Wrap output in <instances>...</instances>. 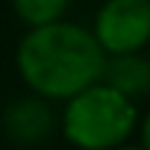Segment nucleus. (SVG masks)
I'll return each mask as SVG.
<instances>
[{
  "instance_id": "obj_1",
  "label": "nucleus",
  "mask_w": 150,
  "mask_h": 150,
  "mask_svg": "<svg viewBox=\"0 0 150 150\" xmlns=\"http://www.w3.org/2000/svg\"><path fill=\"white\" fill-rule=\"evenodd\" d=\"M106 53L91 30L80 24H50L30 30L18 44V71L27 88L44 100H71L100 83Z\"/></svg>"
},
{
  "instance_id": "obj_2",
  "label": "nucleus",
  "mask_w": 150,
  "mask_h": 150,
  "mask_svg": "<svg viewBox=\"0 0 150 150\" xmlns=\"http://www.w3.org/2000/svg\"><path fill=\"white\" fill-rule=\"evenodd\" d=\"M135 106L115 88L94 83L65 100L62 132L80 150H115L135 129Z\"/></svg>"
},
{
  "instance_id": "obj_3",
  "label": "nucleus",
  "mask_w": 150,
  "mask_h": 150,
  "mask_svg": "<svg viewBox=\"0 0 150 150\" xmlns=\"http://www.w3.org/2000/svg\"><path fill=\"white\" fill-rule=\"evenodd\" d=\"M91 35L106 56L138 53L150 41V0H106Z\"/></svg>"
},
{
  "instance_id": "obj_4",
  "label": "nucleus",
  "mask_w": 150,
  "mask_h": 150,
  "mask_svg": "<svg viewBox=\"0 0 150 150\" xmlns=\"http://www.w3.org/2000/svg\"><path fill=\"white\" fill-rule=\"evenodd\" d=\"M53 127H56V115H53L50 100H44L33 91L12 97L3 106V115H0L3 135L18 147H35V144L47 141Z\"/></svg>"
},
{
  "instance_id": "obj_5",
  "label": "nucleus",
  "mask_w": 150,
  "mask_h": 150,
  "mask_svg": "<svg viewBox=\"0 0 150 150\" xmlns=\"http://www.w3.org/2000/svg\"><path fill=\"white\" fill-rule=\"evenodd\" d=\"M100 83L115 88L118 94H124L127 100L141 97V94L150 91V59H144L141 53L106 56Z\"/></svg>"
},
{
  "instance_id": "obj_6",
  "label": "nucleus",
  "mask_w": 150,
  "mask_h": 150,
  "mask_svg": "<svg viewBox=\"0 0 150 150\" xmlns=\"http://www.w3.org/2000/svg\"><path fill=\"white\" fill-rule=\"evenodd\" d=\"M12 9L30 30H38L62 21V15L68 12V0H12Z\"/></svg>"
},
{
  "instance_id": "obj_7",
  "label": "nucleus",
  "mask_w": 150,
  "mask_h": 150,
  "mask_svg": "<svg viewBox=\"0 0 150 150\" xmlns=\"http://www.w3.org/2000/svg\"><path fill=\"white\" fill-rule=\"evenodd\" d=\"M141 147L150 150V112H147V118H144V124H141Z\"/></svg>"
},
{
  "instance_id": "obj_8",
  "label": "nucleus",
  "mask_w": 150,
  "mask_h": 150,
  "mask_svg": "<svg viewBox=\"0 0 150 150\" xmlns=\"http://www.w3.org/2000/svg\"><path fill=\"white\" fill-rule=\"evenodd\" d=\"M115 150H144V147H124V144H121V147H115Z\"/></svg>"
}]
</instances>
